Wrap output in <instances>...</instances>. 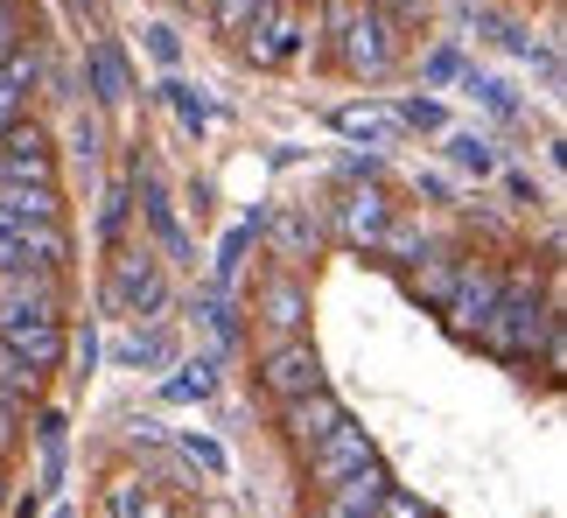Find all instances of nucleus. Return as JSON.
Returning a JSON list of instances; mask_svg holds the SVG:
<instances>
[{
	"mask_svg": "<svg viewBox=\"0 0 567 518\" xmlns=\"http://www.w3.org/2000/svg\"><path fill=\"white\" fill-rule=\"evenodd\" d=\"M316 8H322V35H330L343 77H385L413 50V29H400L392 14L364 8V0H316Z\"/></svg>",
	"mask_w": 567,
	"mask_h": 518,
	"instance_id": "obj_1",
	"label": "nucleus"
},
{
	"mask_svg": "<svg viewBox=\"0 0 567 518\" xmlns=\"http://www.w3.org/2000/svg\"><path fill=\"white\" fill-rule=\"evenodd\" d=\"M560 330V309L547 294H497V309L470 330V343H484L497 358H539Z\"/></svg>",
	"mask_w": 567,
	"mask_h": 518,
	"instance_id": "obj_2",
	"label": "nucleus"
},
{
	"mask_svg": "<svg viewBox=\"0 0 567 518\" xmlns=\"http://www.w3.org/2000/svg\"><path fill=\"white\" fill-rule=\"evenodd\" d=\"M301 8L309 0H259L246 35H238V50H246V63H259V71H280V63L301 56Z\"/></svg>",
	"mask_w": 567,
	"mask_h": 518,
	"instance_id": "obj_3",
	"label": "nucleus"
},
{
	"mask_svg": "<svg viewBox=\"0 0 567 518\" xmlns=\"http://www.w3.org/2000/svg\"><path fill=\"white\" fill-rule=\"evenodd\" d=\"M168 301V280L147 246H113V273H105V309L120 315H155Z\"/></svg>",
	"mask_w": 567,
	"mask_h": 518,
	"instance_id": "obj_4",
	"label": "nucleus"
},
{
	"mask_svg": "<svg viewBox=\"0 0 567 518\" xmlns=\"http://www.w3.org/2000/svg\"><path fill=\"white\" fill-rule=\"evenodd\" d=\"M63 322V273H0V322Z\"/></svg>",
	"mask_w": 567,
	"mask_h": 518,
	"instance_id": "obj_5",
	"label": "nucleus"
},
{
	"mask_svg": "<svg viewBox=\"0 0 567 518\" xmlns=\"http://www.w3.org/2000/svg\"><path fill=\"white\" fill-rule=\"evenodd\" d=\"M0 183H56L50 134H42L35 120H14V126H0Z\"/></svg>",
	"mask_w": 567,
	"mask_h": 518,
	"instance_id": "obj_6",
	"label": "nucleus"
},
{
	"mask_svg": "<svg viewBox=\"0 0 567 518\" xmlns=\"http://www.w3.org/2000/svg\"><path fill=\"white\" fill-rule=\"evenodd\" d=\"M343 421L351 414H343V400L330 393V385H316V393H301V400H280V435H288L301 456H309L316 442H330Z\"/></svg>",
	"mask_w": 567,
	"mask_h": 518,
	"instance_id": "obj_7",
	"label": "nucleus"
},
{
	"mask_svg": "<svg viewBox=\"0 0 567 518\" xmlns=\"http://www.w3.org/2000/svg\"><path fill=\"white\" fill-rule=\"evenodd\" d=\"M259 385H267L274 400H301V393H316V385H322V358H316V343H309V336L274 343L267 364H259Z\"/></svg>",
	"mask_w": 567,
	"mask_h": 518,
	"instance_id": "obj_8",
	"label": "nucleus"
},
{
	"mask_svg": "<svg viewBox=\"0 0 567 518\" xmlns=\"http://www.w3.org/2000/svg\"><path fill=\"white\" fill-rule=\"evenodd\" d=\"M372 456H379V448H372V435H364V427H351V421H343V427H337L330 442H316L309 456H301V463H309V490L322 498V490H330V484H343V477H351V469H364Z\"/></svg>",
	"mask_w": 567,
	"mask_h": 518,
	"instance_id": "obj_9",
	"label": "nucleus"
},
{
	"mask_svg": "<svg viewBox=\"0 0 567 518\" xmlns=\"http://www.w3.org/2000/svg\"><path fill=\"white\" fill-rule=\"evenodd\" d=\"M63 259H71V239H63V225H21V231H0V273H63Z\"/></svg>",
	"mask_w": 567,
	"mask_h": 518,
	"instance_id": "obj_10",
	"label": "nucleus"
},
{
	"mask_svg": "<svg viewBox=\"0 0 567 518\" xmlns=\"http://www.w3.org/2000/svg\"><path fill=\"white\" fill-rule=\"evenodd\" d=\"M497 267H476V259H463V273H455V294L442 301V315H449V330L455 336H470L476 322H484L491 309H497Z\"/></svg>",
	"mask_w": 567,
	"mask_h": 518,
	"instance_id": "obj_11",
	"label": "nucleus"
},
{
	"mask_svg": "<svg viewBox=\"0 0 567 518\" xmlns=\"http://www.w3.org/2000/svg\"><path fill=\"white\" fill-rule=\"evenodd\" d=\"M385 490H392V477H385V463L372 456L364 469H351L343 484H330V490H322V498H316V518H372Z\"/></svg>",
	"mask_w": 567,
	"mask_h": 518,
	"instance_id": "obj_12",
	"label": "nucleus"
},
{
	"mask_svg": "<svg viewBox=\"0 0 567 518\" xmlns=\"http://www.w3.org/2000/svg\"><path fill=\"white\" fill-rule=\"evenodd\" d=\"M56 218H63V189L56 183H0V231L56 225Z\"/></svg>",
	"mask_w": 567,
	"mask_h": 518,
	"instance_id": "obj_13",
	"label": "nucleus"
},
{
	"mask_svg": "<svg viewBox=\"0 0 567 518\" xmlns=\"http://www.w3.org/2000/svg\"><path fill=\"white\" fill-rule=\"evenodd\" d=\"M252 315L267 322V336H274V343H288V336H301V322H309V294H301V280H288V273H274L267 288H259V301H252Z\"/></svg>",
	"mask_w": 567,
	"mask_h": 518,
	"instance_id": "obj_14",
	"label": "nucleus"
},
{
	"mask_svg": "<svg viewBox=\"0 0 567 518\" xmlns=\"http://www.w3.org/2000/svg\"><path fill=\"white\" fill-rule=\"evenodd\" d=\"M0 351H14V358H29L35 372H56L63 351H71V336H63V322H0Z\"/></svg>",
	"mask_w": 567,
	"mask_h": 518,
	"instance_id": "obj_15",
	"label": "nucleus"
},
{
	"mask_svg": "<svg viewBox=\"0 0 567 518\" xmlns=\"http://www.w3.org/2000/svg\"><path fill=\"white\" fill-rule=\"evenodd\" d=\"M35 77H42V56H35V50H14L8 63H0V126L29 120V92H35Z\"/></svg>",
	"mask_w": 567,
	"mask_h": 518,
	"instance_id": "obj_16",
	"label": "nucleus"
},
{
	"mask_svg": "<svg viewBox=\"0 0 567 518\" xmlns=\"http://www.w3.org/2000/svg\"><path fill=\"white\" fill-rule=\"evenodd\" d=\"M385 225H392L385 189H358V197H343V239H351V246H379Z\"/></svg>",
	"mask_w": 567,
	"mask_h": 518,
	"instance_id": "obj_17",
	"label": "nucleus"
},
{
	"mask_svg": "<svg viewBox=\"0 0 567 518\" xmlns=\"http://www.w3.org/2000/svg\"><path fill=\"white\" fill-rule=\"evenodd\" d=\"M84 71H92V99H99V105H126V92H134V84H126V63H120L113 42H92Z\"/></svg>",
	"mask_w": 567,
	"mask_h": 518,
	"instance_id": "obj_18",
	"label": "nucleus"
},
{
	"mask_svg": "<svg viewBox=\"0 0 567 518\" xmlns=\"http://www.w3.org/2000/svg\"><path fill=\"white\" fill-rule=\"evenodd\" d=\"M455 273H463V259H442V252H427L421 267L406 273V294H421V301H449V294H455Z\"/></svg>",
	"mask_w": 567,
	"mask_h": 518,
	"instance_id": "obj_19",
	"label": "nucleus"
},
{
	"mask_svg": "<svg viewBox=\"0 0 567 518\" xmlns=\"http://www.w3.org/2000/svg\"><path fill=\"white\" fill-rule=\"evenodd\" d=\"M141 204H147V225H155V239L176 252V259H189V239H183V225H176V210H168V197H162L155 176H141Z\"/></svg>",
	"mask_w": 567,
	"mask_h": 518,
	"instance_id": "obj_20",
	"label": "nucleus"
},
{
	"mask_svg": "<svg viewBox=\"0 0 567 518\" xmlns=\"http://www.w3.org/2000/svg\"><path fill=\"white\" fill-rule=\"evenodd\" d=\"M42 379H50V372H35L29 358L0 351V400H8V406H29V400L42 393Z\"/></svg>",
	"mask_w": 567,
	"mask_h": 518,
	"instance_id": "obj_21",
	"label": "nucleus"
},
{
	"mask_svg": "<svg viewBox=\"0 0 567 518\" xmlns=\"http://www.w3.org/2000/svg\"><path fill=\"white\" fill-rule=\"evenodd\" d=\"M210 393H217V364H210V358L183 364V379H168V385H162V400H210Z\"/></svg>",
	"mask_w": 567,
	"mask_h": 518,
	"instance_id": "obj_22",
	"label": "nucleus"
},
{
	"mask_svg": "<svg viewBox=\"0 0 567 518\" xmlns=\"http://www.w3.org/2000/svg\"><path fill=\"white\" fill-rule=\"evenodd\" d=\"M120 358L134 364V372H155V364H168V336L162 330H134V336L120 343Z\"/></svg>",
	"mask_w": 567,
	"mask_h": 518,
	"instance_id": "obj_23",
	"label": "nucleus"
},
{
	"mask_svg": "<svg viewBox=\"0 0 567 518\" xmlns=\"http://www.w3.org/2000/svg\"><path fill=\"white\" fill-rule=\"evenodd\" d=\"M400 120H385V113H364V105H343L337 113V134H351V141H385Z\"/></svg>",
	"mask_w": 567,
	"mask_h": 518,
	"instance_id": "obj_24",
	"label": "nucleus"
},
{
	"mask_svg": "<svg viewBox=\"0 0 567 518\" xmlns=\"http://www.w3.org/2000/svg\"><path fill=\"white\" fill-rule=\"evenodd\" d=\"M252 8H259V0H210L204 14H210V29H217V35H231V42H238V35H246V21H252Z\"/></svg>",
	"mask_w": 567,
	"mask_h": 518,
	"instance_id": "obj_25",
	"label": "nucleus"
},
{
	"mask_svg": "<svg viewBox=\"0 0 567 518\" xmlns=\"http://www.w3.org/2000/svg\"><path fill=\"white\" fill-rule=\"evenodd\" d=\"M449 155L463 162V168H476V176H491V168H497V147H491L484 134H455V141H449Z\"/></svg>",
	"mask_w": 567,
	"mask_h": 518,
	"instance_id": "obj_26",
	"label": "nucleus"
},
{
	"mask_svg": "<svg viewBox=\"0 0 567 518\" xmlns=\"http://www.w3.org/2000/svg\"><path fill=\"white\" fill-rule=\"evenodd\" d=\"M141 505H147V477H120L105 490V518H134Z\"/></svg>",
	"mask_w": 567,
	"mask_h": 518,
	"instance_id": "obj_27",
	"label": "nucleus"
},
{
	"mask_svg": "<svg viewBox=\"0 0 567 518\" xmlns=\"http://www.w3.org/2000/svg\"><path fill=\"white\" fill-rule=\"evenodd\" d=\"M162 92H168V105H176V113H183V120L196 126V134H204V126H210V99H196V92H189V84H176V77H168V84H162Z\"/></svg>",
	"mask_w": 567,
	"mask_h": 518,
	"instance_id": "obj_28",
	"label": "nucleus"
},
{
	"mask_svg": "<svg viewBox=\"0 0 567 518\" xmlns=\"http://www.w3.org/2000/svg\"><path fill=\"white\" fill-rule=\"evenodd\" d=\"M246 246H252V225H238L225 246H217V280H238V267H246Z\"/></svg>",
	"mask_w": 567,
	"mask_h": 518,
	"instance_id": "obj_29",
	"label": "nucleus"
},
{
	"mask_svg": "<svg viewBox=\"0 0 567 518\" xmlns=\"http://www.w3.org/2000/svg\"><path fill=\"white\" fill-rule=\"evenodd\" d=\"M372 518H427V505L413 498V490H400V484H392L385 498H379V511H372Z\"/></svg>",
	"mask_w": 567,
	"mask_h": 518,
	"instance_id": "obj_30",
	"label": "nucleus"
},
{
	"mask_svg": "<svg viewBox=\"0 0 567 518\" xmlns=\"http://www.w3.org/2000/svg\"><path fill=\"white\" fill-rule=\"evenodd\" d=\"M141 35H147V56H155V63H176L183 56V35L168 29V21H155V29H141Z\"/></svg>",
	"mask_w": 567,
	"mask_h": 518,
	"instance_id": "obj_31",
	"label": "nucleus"
},
{
	"mask_svg": "<svg viewBox=\"0 0 567 518\" xmlns=\"http://www.w3.org/2000/svg\"><path fill=\"white\" fill-rule=\"evenodd\" d=\"M470 92L484 99V105H491L497 120H512V113H518V105H512V92H505V84H497V77H470Z\"/></svg>",
	"mask_w": 567,
	"mask_h": 518,
	"instance_id": "obj_32",
	"label": "nucleus"
},
{
	"mask_svg": "<svg viewBox=\"0 0 567 518\" xmlns=\"http://www.w3.org/2000/svg\"><path fill=\"white\" fill-rule=\"evenodd\" d=\"M364 8L392 14V21H400V29H413V21H427V0H364Z\"/></svg>",
	"mask_w": 567,
	"mask_h": 518,
	"instance_id": "obj_33",
	"label": "nucleus"
},
{
	"mask_svg": "<svg viewBox=\"0 0 567 518\" xmlns=\"http://www.w3.org/2000/svg\"><path fill=\"white\" fill-rule=\"evenodd\" d=\"M421 77H427V84H449V77H463V56H455V50H434V56L421 63Z\"/></svg>",
	"mask_w": 567,
	"mask_h": 518,
	"instance_id": "obj_34",
	"label": "nucleus"
},
{
	"mask_svg": "<svg viewBox=\"0 0 567 518\" xmlns=\"http://www.w3.org/2000/svg\"><path fill=\"white\" fill-rule=\"evenodd\" d=\"M99 231L120 246V231H126V189H113V197H105V210H99Z\"/></svg>",
	"mask_w": 567,
	"mask_h": 518,
	"instance_id": "obj_35",
	"label": "nucleus"
},
{
	"mask_svg": "<svg viewBox=\"0 0 567 518\" xmlns=\"http://www.w3.org/2000/svg\"><path fill=\"white\" fill-rule=\"evenodd\" d=\"M449 113H442V105H434V99H406L400 105V126H442Z\"/></svg>",
	"mask_w": 567,
	"mask_h": 518,
	"instance_id": "obj_36",
	"label": "nucleus"
},
{
	"mask_svg": "<svg viewBox=\"0 0 567 518\" xmlns=\"http://www.w3.org/2000/svg\"><path fill=\"white\" fill-rule=\"evenodd\" d=\"M301 246H316V225H301V218H288V225H280V252H301Z\"/></svg>",
	"mask_w": 567,
	"mask_h": 518,
	"instance_id": "obj_37",
	"label": "nucleus"
},
{
	"mask_svg": "<svg viewBox=\"0 0 567 518\" xmlns=\"http://www.w3.org/2000/svg\"><path fill=\"white\" fill-rule=\"evenodd\" d=\"M21 414H29V406H8V400H0V456L21 442Z\"/></svg>",
	"mask_w": 567,
	"mask_h": 518,
	"instance_id": "obj_38",
	"label": "nucleus"
},
{
	"mask_svg": "<svg viewBox=\"0 0 567 518\" xmlns=\"http://www.w3.org/2000/svg\"><path fill=\"white\" fill-rule=\"evenodd\" d=\"M189 456L204 463V469H225V448H217V442H204V435H189Z\"/></svg>",
	"mask_w": 567,
	"mask_h": 518,
	"instance_id": "obj_39",
	"label": "nucleus"
},
{
	"mask_svg": "<svg viewBox=\"0 0 567 518\" xmlns=\"http://www.w3.org/2000/svg\"><path fill=\"white\" fill-rule=\"evenodd\" d=\"M14 518H42V490H21V498H14Z\"/></svg>",
	"mask_w": 567,
	"mask_h": 518,
	"instance_id": "obj_40",
	"label": "nucleus"
},
{
	"mask_svg": "<svg viewBox=\"0 0 567 518\" xmlns=\"http://www.w3.org/2000/svg\"><path fill=\"white\" fill-rule=\"evenodd\" d=\"M0 490H8V477H0Z\"/></svg>",
	"mask_w": 567,
	"mask_h": 518,
	"instance_id": "obj_41",
	"label": "nucleus"
},
{
	"mask_svg": "<svg viewBox=\"0 0 567 518\" xmlns=\"http://www.w3.org/2000/svg\"><path fill=\"white\" fill-rule=\"evenodd\" d=\"M427 518H434V511H427Z\"/></svg>",
	"mask_w": 567,
	"mask_h": 518,
	"instance_id": "obj_42",
	"label": "nucleus"
}]
</instances>
